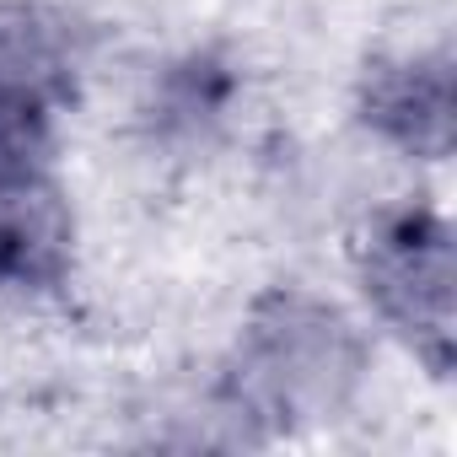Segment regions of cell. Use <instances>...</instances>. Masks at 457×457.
Segmentation results:
<instances>
[{"instance_id":"6da1fadb","label":"cell","mask_w":457,"mask_h":457,"mask_svg":"<svg viewBox=\"0 0 457 457\" xmlns=\"http://www.w3.org/2000/svg\"><path fill=\"white\" fill-rule=\"evenodd\" d=\"M366 371V345L350 318L307 291H275L253 307L232 361L220 371V403L237 425L264 436L334 420Z\"/></svg>"},{"instance_id":"7a4b0ae2","label":"cell","mask_w":457,"mask_h":457,"mask_svg":"<svg viewBox=\"0 0 457 457\" xmlns=\"http://www.w3.org/2000/svg\"><path fill=\"white\" fill-rule=\"evenodd\" d=\"M361 280L387 328H398L414 355L446 377L452 371V232L430 204L387 210L361 248Z\"/></svg>"},{"instance_id":"3957f363","label":"cell","mask_w":457,"mask_h":457,"mask_svg":"<svg viewBox=\"0 0 457 457\" xmlns=\"http://www.w3.org/2000/svg\"><path fill=\"white\" fill-rule=\"evenodd\" d=\"M361 119L403 156L441 162L452 151V60L441 49L371 60L361 76Z\"/></svg>"},{"instance_id":"277c9868","label":"cell","mask_w":457,"mask_h":457,"mask_svg":"<svg viewBox=\"0 0 457 457\" xmlns=\"http://www.w3.org/2000/svg\"><path fill=\"white\" fill-rule=\"evenodd\" d=\"M71 204L49 183L33 178H0V291H49L71 270Z\"/></svg>"},{"instance_id":"5b68a950","label":"cell","mask_w":457,"mask_h":457,"mask_svg":"<svg viewBox=\"0 0 457 457\" xmlns=\"http://www.w3.org/2000/svg\"><path fill=\"white\" fill-rule=\"evenodd\" d=\"M81 71V28L49 0H0V87L71 103Z\"/></svg>"},{"instance_id":"8992f818","label":"cell","mask_w":457,"mask_h":457,"mask_svg":"<svg viewBox=\"0 0 457 457\" xmlns=\"http://www.w3.org/2000/svg\"><path fill=\"white\" fill-rule=\"evenodd\" d=\"M232 92H237L232 65L215 60V54H188V60L167 65V76H162V87H156L151 119H156V129H162L167 140L204 135V129L226 113Z\"/></svg>"},{"instance_id":"52a82bcc","label":"cell","mask_w":457,"mask_h":457,"mask_svg":"<svg viewBox=\"0 0 457 457\" xmlns=\"http://www.w3.org/2000/svg\"><path fill=\"white\" fill-rule=\"evenodd\" d=\"M54 151V103L0 87V178L49 172Z\"/></svg>"}]
</instances>
